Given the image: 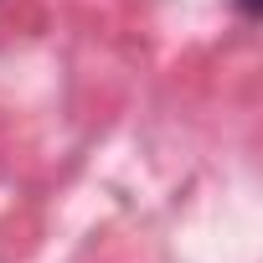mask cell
I'll return each mask as SVG.
<instances>
[{
  "label": "cell",
  "mask_w": 263,
  "mask_h": 263,
  "mask_svg": "<svg viewBox=\"0 0 263 263\" xmlns=\"http://www.w3.org/2000/svg\"><path fill=\"white\" fill-rule=\"evenodd\" d=\"M237 6H242V11H248V16H258V0H237Z\"/></svg>",
  "instance_id": "6da1fadb"
}]
</instances>
